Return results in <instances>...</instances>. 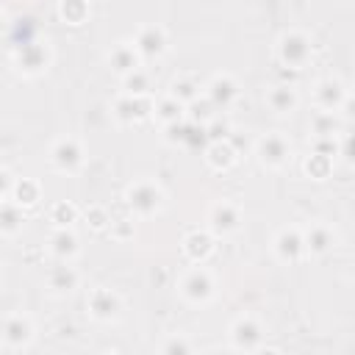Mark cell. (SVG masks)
Here are the masks:
<instances>
[{
    "instance_id": "6",
    "label": "cell",
    "mask_w": 355,
    "mask_h": 355,
    "mask_svg": "<svg viewBox=\"0 0 355 355\" xmlns=\"http://www.w3.org/2000/svg\"><path fill=\"white\" fill-rule=\"evenodd\" d=\"M83 161H86V153H83V144L75 136H61V139H55L50 144V164H53V169L72 175V172H78L83 166Z\"/></svg>"
},
{
    "instance_id": "40",
    "label": "cell",
    "mask_w": 355,
    "mask_h": 355,
    "mask_svg": "<svg viewBox=\"0 0 355 355\" xmlns=\"http://www.w3.org/2000/svg\"><path fill=\"white\" fill-rule=\"evenodd\" d=\"M255 355H283V352H280L277 347H258Z\"/></svg>"
},
{
    "instance_id": "28",
    "label": "cell",
    "mask_w": 355,
    "mask_h": 355,
    "mask_svg": "<svg viewBox=\"0 0 355 355\" xmlns=\"http://www.w3.org/2000/svg\"><path fill=\"white\" fill-rule=\"evenodd\" d=\"M122 86H125V94H133V97H147L150 89H153V80H150V72L147 69H136L130 75L122 78Z\"/></svg>"
},
{
    "instance_id": "39",
    "label": "cell",
    "mask_w": 355,
    "mask_h": 355,
    "mask_svg": "<svg viewBox=\"0 0 355 355\" xmlns=\"http://www.w3.org/2000/svg\"><path fill=\"white\" fill-rule=\"evenodd\" d=\"M14 175L6 169V166H0V200H8L11 197V189H14Z\"/></svg>"
},
{
    "instance_id": "32",
    "label": "cell",
    "mask_w": 355,
    "mask_h": 355,
    "mask_svg": "<svg viewBox=\"0 0 355 355\" xmlns=\"http://www.w3.org/2000/svg\"><path fill=\"white\" fill-rule=\"evenodd\" d=\"M214 116H216V111L211 108V103H208L205 97H197L194 103L186 105V119L194 122V125H205V122H211Z\"/></svg>"
},
{
    "instance_id": "34",
    "label": "cell",
    "mask_w": 355,
    "mask_h": 355,
    "mask_svg": "<svg viewBox=\"0 0 355 355\" xmlns=\"http://www.w3.org/2000/svg\"><path fill=\"white\" fill-rule=\"evenodd\" d=\"M161 355H191V341L183 333H172L161 344Z\"/></svg>"
},
{
    "instance_id": "7",
    "label": "cell",
    "mask_w": 355,
    "mask_h": 355,
    "mask_svg": "<svg viewBox=\"0 0 355 355\" xmlns=\"http://www.w3.org/2000/svg\"><path fill=\"white\" fill-rule=\"evenodd\" d=\"M205 225H208L205 230H208L214 239H216V236H230V233H236L239 225H241V211H239L236 202L219 200V202H214V205L208 208Z\"/></svg>"
},
{
    "instance_id": "21",
    "label": "cell",
    "mask_w": 355,
    "mask_h": 355,
    "mask_svg": "<svg viewBox=\"0 0 355 355\" xmlns=\"http://www.w3.org/2000/svg\"><path fill=\"white\" fill-rule=\"evenodd\" d=\"M202 153H205L208 166H211V169H216V172L230 169V166H233V161H236V155H239V150L233 147V141H230V139H227V141H211Z\"/></svg>"
},
{
    "instance_id": "30",
    "label": "cell",
    "mask_w": 355,
    "mask_h": 355,
    "mask_svg": "<svg viewBox=\"0 0 355 355\" xmlns=\"http://www.w3.org/2000/svg\"><path fill=\"white\" fill-rule=\"evenodd\" d=\"M180 144L183 147H189V150H205L211 141H208V136H205V125H194V122H189L186 119V125H183V136H180Z\"/></svg>"
},
{
    "instance_id": "37",
    "label": "cell",
    "mask_w": 355,
    "mask_h": 355,
    "mask_svg": "<svg viewBox=\"0 0 355 355\" xmlns=\"http://www.w3.org/2000/svg\"><path fill=\"white\" fill-rule=\"evenodd\" d=\"M205 136L208 141H227L230 139V125L219 116H214L211 122H205Z\"/></svg>"
},
{
    "instance_id": "18",
    "label": "cell",
    "mask_w": 355,
    "mask_h": 355,
    "mask_svg": "<svg viewBox=\"0 0 355 355\" xmlns=\"http://www.w3.org/2000/svg\"><path fill=\"white\" fill-rule=\"evenodd\" d=\"M211 252H214V236L208 233V230H189L186 236H183V255L191 261V263H197V266H202L208 258H211Z\"/></svg>"
},
{
    "instance_id": "17",
    "label": "cell",
    "mask_w": 355,
    "mask_h": 355,
    "mask_svg": "<svg viewBox=\"0 0 355 355\" xmlns=\"http://www.w3.org/2000/svg\"><path fill=\"white\" fill-rule=\"evenodd\" d=\"M302 241H305V255H327L336 247V233L330 225L313 222L311 227L302 230Z\"/></svg>"
},
{
    "instance_id": "2",
    "label": "cell",
    "mask_w": 355,
    "mask_h": 355,
    "mask_svg": "<svg viewBox=\"0 0 355 355\" xmlns=\"http://www.w3.org/2000/svg\"><path fill=\"white\" fill-rule=\"evenodd\" d=\"M313 55V44L302 31H286L277 39V58L291 69H302Z\"/></svg>"
},
{
    "instance_id": "20",
    "label": "cell",
    "mask_w": 355,
    "mask_h": 355,
    "mask_svg": "<svg viewBox=\"0 0 355 355\" xmlns=\"http://www.w3.org/2000/svg\"><path fill=\"white\" fill-rule=\"evenodd\" d=\"M80 283V272L67 263V261H55L50 269H47V286L55 291V294H69L75 291Z\"/></svg>"
},
{
    "instance_id": "42",
    "label": "cell",
    "mask_w": 355,
    "mask_h": 355,
    "mask_svg": "<svg viewBox=\"0 0 355 355\" xmlns=\"http://www.w3.org/2000/svg\"><path fill=\"white\" fill-rule=\"evenodd\" d=\"M0 31H3V11H0Z\"/></svg>"
},
{
    "instance_id": "26",
    "label": "cell",
    "mask_w": 355,
    "mask_h": 355,
    "mask_svg": "<svg viewBox=\"0 0 355 355\" xmlns=\"http://www.w3.org/2000/svg\"><path fill=\"white\" fill-rule=\"evenodd\" d=\"M166 94L175 97L180 105H189V103H194V100L200 97V83L191 80V78H175Z\"/></svg>"
},
{
    "instance_id": "14",
    "label": "cell",
    "mask_w": 355,
    "mask_h": 355,
    "mask_svg": "<svg viewBox=\"0 0 355 355\" xmlns=\"http://www.w3.org/2000/svg\"><path fill=\"white\" fill-rule=\"evenodd\" d=\"M313 103H316L319 111L336 114V111L347 103V86H344L338 78H322V80L313 86Z\"/></svg>"
},
{
    "instance_id": "31",
    "label": "cell",
    "mask_w": 355,
    "mask_h": 355,
    "mask_svg": "<svg viewBox=\"0 0 355 355\" xmlns=\"http://www.w3.org/2000/svg\"><path fill=\"white\" fill-rule=\"evenodd\" d=\"M302 169H305V175H308V178H313V180H324V178H327V175L333 172V158L311 153V155L305 158Z\"/></svg>"
},
{
    "instance_id": "5",
    "label": "cell",
    "mask_w": 355,
    "mask_h": 355,
    "mask_svg": "<svg viewBox=\"0 0 355 355\" xmlns=\"http://www.w3.org/2000/svg\"><path fill=\"white\" fill-rule=\"evenodd\" d=\"M14 64L22 75H42L50 67V47L39 39L14 44Z\"/></svg>"
},
{
    "instance_id": "16",
    "label": "cell",
    "mask_w": 355,
    "mask_h": 355,
    "mask_svg": "<svg viewBox=\"0 0 355 355\" xmlns=\"http://www.w3.org/2000/svg\"><path fill=\"white\" fill-rule=\"evenodd\" d=\"M108 67L119 78H125V75H130V72H136L141 67V55L136 53V47H133L130 39H122V42L111 44V50H108Z\"/></svg>"
},
{
    "instance_id": "24",
    "label": "cell",
    "mask_w": 355,
    "mask_h": 355,
    "mask_svg": "<svg viewBox=\"0 0 355 355\" xmlns=\"http://www.w3.org/2000/svg\"><path fill=\"white\" fill-rule=\"evenodd\" d=\"M25 225V214L14 200H0V233L3 236H17Z\"/></svg>"
},
{
    "instance_id": "38",
    "label": "cell",
    "mask_w": 355,
    "mask_h": 355,
    "mask_svg": "<svg viewBox=\"0 0 355 355\" xmlns=\"http://www.w3.org/2000/svg\"><path fill=\"white\" fill-rule=\"evenodd\" d=\"M108 230L114 239H133V222L130 219H116L108 225Z\"/></svg>"
},
{
    "instance_id": "41",
    "label": "cell",
    "mask_w": 355,
    "mask_h": 355,
    "mask_svg": "<svg viewBox=\"0 0 355 355\" xmlns=\"http://www.w3.org/2000/svg\"><path fill=\"white\" fill-rule=\"evenodd\" d=\"M205 355H233V349H227V347H214V349H208Z\"/></svg>"
},
{
    "instance_id": "15",
    "label": "cell",
    "mask_w": 355,
    "mask_h": 355,
    "mask_svg": "<svg viewBox=\"0 0 355 355\" xmlns=\"http://www.w3.org/2000/svg\"><path fill=\"white\" fill-rule=\"evenodd\" d=\"M153 114V100L150 97H133V94H119L114 100V116L122 122V125H133V122H141Z\"/></svg>"
},
{
    "instance_id": "43",
    "label": "cell",
    "mask_w": 355,
    "mask_h": 355,
    "mask_svg": "<svg viewBox=\"0 0 355 355\" xmlns=\"http://www.w3.org/2000/svg\"><path fill=\"white\" fill-rule=\"evenodd\" d=\"M103 355H119V352H103Z\"/></svg>"
},
{
    "instance_id": "1",
    "label": "cell",
    "mask_w": 355,
    "mask_h": 355,
    "mask_svg": "<svg viewBox=\"0 0 355 355\" xmlns=\"http://www.w3.org/2000/svg\"><path fill=\"white\" fill-rule=\"evenodd\" d=\"M125 202H128V208L133 211V216L147 219V216L158 214V208L164 205V191H161V186H158L155 180L139 178V180H133V183L125 189Z\"/></svg>"
},
{
    "instance_id": "35",
    "label": "cell",
    "mask_w": 355,
    "mask_h": 355,
    "mask_svg": "<svg viewBox=\"0 0 355 355\" xmlns=\"http://www.w3.org/2000/svg\"><path fill=\"white\" fill-rule=\"evenodd\" d=\"M338 139L336 136H313V141H311V153H316V155H327V158H336L338 155Z\"/></svg>"
},
{
    "instance_id": "19",
    "label": "cell",
    "mask_w": 355,
    "mask_h": 355,
    "mask_svg": "<svg viewBox=\"0 0 355 355\" xmlns=\"http://www.w3.org/2000/svg\"><path fill=\"white\" fill-rule=\"evenodd\" d=\"M47 250L55 261H67L72 263V258L78 255L80 244H78V236L72 233V227H53L50 239H47Z\"/></svg>"
},
{
    "instance_id": "23",
    "label": "cell",
    "mask_w": 355,
    "mask_h": 355,
    "mask_svg": "<svg viewBox=\"0 0 355 355\" xmlns=\"http://www.w3.org/2000/svg\"><path fill=\"white\" fill-rule=\"evenodd\" d=\"M153 116L166 128V125H175V122H180V119H186V105H180L175 97L164 94V97H158V100L153 103Z\"/></svg>"
},
{
    "instance_id": "33",
    "label": "cell",
    "mask_w": 355,
    "mask_h": 355,
    "mask_svg": "<svg viewBox=\"0 0 355 355\" xmlns=\"http://www.w3.org/2000/svg\"><path fill=\"white\" fill-rule=\"evenodd\" d=\"M336 114H327V111H316L311 116V133L313 136H336Z\"/></svg>"
},
{
    "instance_id": "11",
    "label": "cell",
    "mask_w": 355,
    "mask_h": 355,
    "mask_svg": "<svg viewBox=\"0 0 355 355\" xmlns=\"http://www.w3.org/2000/svg\"><path fill=\"white\" fill-rule=\"evenodd\" d=\"M86 308H89V313H92L97 322H114V319L122 313V297H119L114 288L97 286V288L89 291Z\"/></svg>"
},
{
    "instance_id": "9",
    "label": "cell",
    "mask_w": 355,
    "mask_h": 355,
    "mask_svg": "<svg viewBox=\"0 0 355 355\" xmlns=\"http://www.w3.org/2000/svg\"><path fill=\"white\" fill-rule=\"evenodd\" d=\"M255 155H258V161L263 164V166H269V169H280L286 161H288V155H291V141L283 136V133H263L258 141H255Z\"/></svg>"
},
{
    "instance_id": "12",
    "label": "cell",
    "mask_w": 355,
    "mask_h": 355,
    "mask_svg": "<svg viewBox=\"0 0 355 355\" xmlns=\"http://www.w3.org/2000/svg\"><path fill=\"white\" fill-rule=\"evenodd\" d=\"M205 100L211 103L214 111H227V108L239 100V83H236L230 75L219 72V75H214V78L205 83Z\"/></svg>"
},
{
    "instance_id": "36",
    "label": "cell",
    "mask_w": 355,
    "mask_h": 355,
    "mask_svg": "<svg viewBox=\"0 0 355 355\" xmlns=\"http://www.w3.org/2000/svg\"><path fill=\"white\" fill-rule=\"evenodd\" d=\"M86 225L92 230H105L111 225V216H108V211L103 205H89L86 208Z\"/></svg>"
},
{
    "instance_id": "25",
    "label": "cell",
    "mask_w": 355,
    "mask_h": 355,
    "mask_svg": "<svg viewBox=\"0 0 355 355\" xmlns=\"http://www.w3.org/2000/svg\"><path fill=\"white\" fill-rule=\"evenodd\" d=\"M11 200L19 205V208H28V205H36L42 200V186L31 178H17L14 180V189H11Z\"/></svg>"
},
{
    "instance_id": "4",
    "label": "cell",
    "mask_w": 355,
    "mask_h": 355,
    "mask_svg": "<svg viewBox=\"0 0 355 355\" xmlns=\"http://www.w3.org/2000/svg\"><path fill=\"white\" fill-rule=\"evenodd\" d=\"M133 47L136 53L141 55V61H150V58H161L169 47V36H166V28L158 25V22H144L136 28L133 33Z\"/></svg>"
},
{
    "instance_id": "27",
    "label": "cell",
    "mask_w": 355,
    "mask_h": 355,
    "mask_svg": "<svg viewBox=\"0 0 355 355\" xmlns=\"http://www.w3.org/2000/svg\"><path fill=\"white\" fill-rule=\"evenodd\" d=\"M89 3H83V0H61L58 3V17L64 19V22H69V25H80V22H86L89 19Z\"/></svg>"
},
{
    "instance_id": "44",
    "label": "cell",
    "mask_w": 355,
    "mask_h": 355,
    "mask_svg": "<svg viewBox=\"0 0 355 355\" xmlns=\"http://www.w3.org/2000/svg\"><path fill=\"white\" fill-rule=\"evenodd\" d=\"M0 283H3V280H0Z\"/></svg>"
},
{
    "instance_id": "10",
    "label": "cell",
    "mask_w": 355,
    "mask_h": 355,
    "mask_svg": "<svg viewBox=\"0 0 355 355\" xmlns=\"http://www.w3.org/2000/svg\"><path fill=\"white\" fill-rule=\"evenodd\" d=\"M261 341H263V327H261V322L255 316L244 313V316H239L230 324V344H233V349H239V352H255L261 347Z\"/></svg>"
},
{
    "instance_id": "8",
    "label": "cell",
    "mask_w": 355,
    "mask_h": 355,
    "mask_svg": "<svg viewBox=\"0 0 355 355\" xmlns=\"http://www.w3.org/2000/svg\"><path fill=\"white\" fill-rule=\"evenodd\" d=\"M272 252L280 263H300L305 258V241H302V230L294 225H286L275 233L272 239Z\"/></svg>"
},
{
    "instance_id": "3",
    "label": "cell",
    "mask_w": 355,
    "mask_h": 355,
    "mask_svg": "<svg viewBox=\"0 0 355 355\" xmlns=\"http://www.w3.org/2000/svg\"><path fill=\"white\" fill-rule=\"evenodd\" d=\"M178 291H180V297H183L186 302H191V305H205V302H211V297H214V291H216V283H214V275H211L205 266H191V269L180 277Z\"/></svg>"
},
{
    "instance_id": "29",
    "label": "cell",
    "mask_w": 355,
    "mask_h": 355,
    "mask_svg": "<svg viewBox=\"0 0 355 355\" xmlns=\"http://www.w3.org/2000/svg\"><path fill=\"white\" fill-rule=\"evenodd\" d=\"M50 222L53 227H72L78 222V208L67 200H58L50 205Z\"/></svg>"
},
{
    "instance_id": "22",
    "label": "cell",
    "mask_w": 355,
    "mask_h": 355,
    "mask_svg": "<svg viewBox=\"0 0 355 355\" xmlns=\"http://www.w3.org/2000/svg\"><path fill=\"white\" fill-rule=\"evenodd\" d=\"M266 103H269V108L277 111V114H291V111L297 108L300 97H297V89H294V86L277 83V86H272V89L266 92Z\"/></svg>"
},
{
    "instance_id": "13",
    "label": "cell",
    "mask_w": 355,
    "mask_h": 355,
    "mask_svg": "<svg viewBox=\"0 0 355 355\" xmlns=\"http://www.w3.org/2000/svg\"><path fill=\"white\" fill-rule=\"evenodd\" d=\"M0 338L11 349H22L33 341V322L25 313H11L0 322Z\"/></svg>"
}]
</instances>
